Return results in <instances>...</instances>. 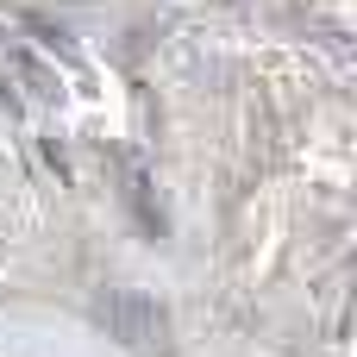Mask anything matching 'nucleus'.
<instances>
[{"mask_svg": "<svg viewBox=\"0 0 357 357\" xmlns=\"http://www.w3.org/2000/svg\"><path fill=\"white\" fill-rule=\"evenodd\" d=\"M94 314L113 326V339H126V345H138V351L163 339V307H157L151 295H138V289H113Z\"/></svg>", "mask_w": 357, "mask_h": 357, "instance_id": "1", "label": "nucleus"}]
</instances>
